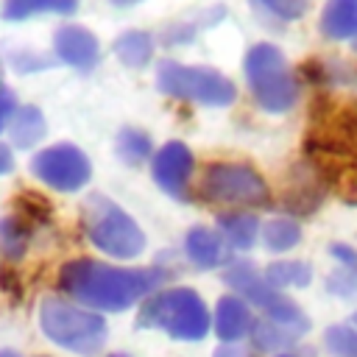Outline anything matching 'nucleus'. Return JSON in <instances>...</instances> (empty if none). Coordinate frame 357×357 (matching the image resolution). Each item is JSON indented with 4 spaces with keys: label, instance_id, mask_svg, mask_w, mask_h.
Returning a JSON list of instances; mask_svg holds the SVG:
<instances>
[{
    "label": "nucleus",
    "instance_id": "1",
    "mask_svg": "<svg viewBox=\"0 0 357 357\" xmlns=\"http://www.w3.org/2000/svg\"><path fill=\"white\" fill-rule=\"evenodd\" d=\"M167 279L170 271L162 265L123 268L92 257H78L59 268L61 293L95 312H123L134 304H142L151 293L162 290Z\"/></svg>",
    "mask_w": 357,
    "mask_h": 357
},
{
    "label": "nucleus",
    "instance_id": "2",
    "mask_svg": "<svg viewBox=\"0 0 357 357\" xmlns=\"http://www.w3.org/2000/svg\"><path fill=\"white\" fill-rule=\"evenodd\" d=\"M139 329H159L173 340H204L212 332V312L192 287H162L151 293L137 312Z\"/></svg>",
    "mask_w": 357,
    "mask_h": 357
},
{
    "label": "nucleus",
    "instance_id": "3",
    "mask_svg": "<svg viewBox=\"0 0 357 357\" xmlns=\"http://www.w3.org/2000/svg\"><path fill=\"white\" fill-rule=\"evenodd\" d=\"M39 326L47 340H53L56 346H61L73 354H81V357L98 354L106 346V335H109V326L100 312L81 307L75 301L59 298V296L42 298Z\"/></svg>",
    "mask_w": 357,
    "mask_h": 357
},
{
    "label": "nucleus",
    "instance_id": "4",
    "mask_svg": "<svg viewBox=\"0 0 357 357\" xmlns=\"http://www.w3.org/2000/svg\"><path fill=\"white\" fill-rule=\"evenodd\" d=\"M81 226L86 240L114 259H134L145 251V231L112 198L92 192L81 206Z\"/></svg>",
    "mask_w": 357,
    "mask_h": 357
},
{
    "label": "nucleus",
    "instance_id": "5",
    "mask_svg": "<svg viewBox=\"0 0 357 357\" xmlns=\"http://www.w3.org/2000/svg\"><path fill=\"white\" fill-rule=\"evenodd\" d=\"M245 84L259 109L271 114H282L298 100V75L290 70L284 53L271 42H257L248 47L243 59Z\"/></svg>",
    "mask_w": 357,
    "mask_h": 357
},
{
    "label": "nucleus",
    "instance_id": "6",
    "mask_svg": "<svg viewBox=\"0 0 357 357\" xmlns=\"http://www.w3.org/2000/svg\"><path fill=\"white\" fill-rule=\"evenodd\" d=\"M156 89L167 98L195 103V106H231L237 100V86L215 67L181 64L176 59H162L156 64Z\"/></svg>",
    "mask_w": 357,
    "mask_h": 357
},
{
    "label": "nucleus",
    "instance_id": "7",
    "mask_svg": "<svg viewBox=\"0 0 357 357\" xmlns=\"http://www.w3.org/2000/svg\"><path fill=\"white\" fill-rule=\"evenodd\" d=\"M201 198L231 209H262L271 204V187L262 173L245 162H209L201 173Z\"/></svg>",
    "mask_w": 357,
    "mask_h": 357
},
{
    "label": "nucleus",
    "instance_id": "8",
    "mask_svg": "<svg viewBox=\"0 0 357 357\" xmlns=\"http://www.w3.org/2000/svg\"><path fill=\"white\" fill-rule=\"evenodd\" d=\"M223 282L231 287L234 296L245 298L251 307H259L262 315L268 318H282V321H304V310L290 301L282 290L271 287L262 276V271L251 259H231L223 271Z\"/></svg>",
    "mask_w": 357,
    "mask_h": 357
},
{
    "label": "nucleus",
    "instance_id": "9",
    "mask_svg": "<svg viewBox=\"0 0 357 357\" xmlns=\"http://www.w3.org/2000/svg\"><path fill=\"white\" fill-rule=\"evenodd\" d=\"M31 173L56 192H78L92 178V162L78 145L56 142L33 153Z\"/></svg>",
    "mask_w": 357,
    "mask_h": 357
},
{
    "label": "nucleus",
    "instance_id": "10",
    "mask_svg": "<svg viewBox=\"0 0 357 357\" xmlns=\"http://www.w3.org/2000/svg\"><path fill=\"white\" fill-rule=\"evenodd\" d=\"M195 173V156L187 142L170 139L151 159V176L170 198L190 201V181Z\"/></svg>",
    "mask_w": 357,
    "mask_h": 357
},
{
    "label": "nucleus",
    "instance_id": "11",
    "mask_svg": "<svg viewBox=\"0 0 357 357\" xmlns=\"http://www.w3.org/2000/svg\"><path fill=\"white\" fill-rule=\"evenodd\" d=\"M310 162L321 170L329 190L357 204V148H307Z\"/></svg>",
    "mask_w": 357,
    "mask_h": 357
},
{
    "label": "nucleus",
    "instance_id": "12",
    "mask_svg": "<svg viewBox=\"0 0 357 357\" xmlns=\"http://www.w3.org/2000/svg\"><path fill=\"white\" fill-rule=\"evenodd\" d=\"M326 190L329 187H326L324 176L312 162L296 165L290 170V178H287L282 206H284V212H290V218L293 215H312L324 204Z\"/></svg>",
    "mask_w": 357,
    "mask_h": 357
},
{
    "label": "nucleus",
    "instance_id": "13",
    "mask_svg": "<svg viewBox=\"0 0 357 357\" xmlns=\"http://www.w3.org/2000/svg\"><path fill=\"white\" fill-rule=\"evenodd\" d=\"M53 53L67 67L92 70L100 61V42L84 25H61L53 33Z\"/></svg>",
    "mask_w": 357,
    "mask_h": 357
},
{
    "label": "nucleus",
    "instance_id": "14",
    "mask_svg": "<svg viewBox=\"0 0 357 357\" xmlns=\"http://www.w3.org/2000/svg\"><path fill=\"white\" fill-rule=\"evenodd\" d=\"M254 321H257V315H254L251 304L234 293L220 296L212 310V332L220 337V343H240L243 337L251 335Z\"/></svg>",
    "mask_w": 357,
    "mask_h": 357
},
{
    "label": "nucleus",
    "instance_id": "15",
    "mask_svg": "<svg viewBox=\"0 0 357 357\" xmlns=\"http://www.w3.org/2000/svg\"><path fill=\"white\" fill-rule=\"evenodd\" d=\"M310 332V318L304 321H282V318H268V315H259L254 321V329H251V346L257 351H273V354H282V351H293L296 343Z\"/></svg>",
    "mask_w": 357,
    "mask_h": 357
},
{
    "label": "nucleus",
    "instance_id": "16",
    "mask_svg": "<svg viewBox=\"0 0 357 357\" xmlns=\"http://www.w3.org/2000/svg\"><path fill=\"white\" fill-rule=\"evenodd\" d=\"M184 257L198 271H215L231 262V248L223 243L218 229L212 226H192L184 234Z\"/></svg>",
    "mask_w": 357,
    "mask_h": 357
},
{
    "label": "nucleus",
    "instance_id": "17",
    "mask_svg": "<svg viewBox=\"0 0 357 357\" xmlns=\"http://www.w3.org/2000/svg\"><path fill=\"white\" fill-rule=\"evenodd\" d=\"M215 229L218 234L223 237V243L231 248V251H248L257 240H259V218L248 209H229V212H220L218 220H215Z\"/></svg>",
    "mask_w": 357,
    "mask_h": 357
},
{
    "label": "nucleus",
    "instance_id": "18",
    "mask_svg": "<svg viewBox=\"0 0 357 357\" xmlns=\"http://www.w3.org/2000/svg\"><path fill=\"white\" fill-rule=\"evenodd\" d=\"M318 25L326 39H335V42L354 39L357 36V0H326Z\"/></svg>",
    "mask_w": 357,
    "mask_h": 357
},
{
    "label": "nucleus",
    "instance_id": "19",
    "mask_svg": "<svg viewBox=\"0 0 357 357\" xmlns=\"http://www.w3.org/2000/svg\"><path fill=\"white\" fill-rule=\"evenodd\" d=\"M112 50H114L120 64H126L131 70H142V67L151 64L156 42H153V36L148 31H126V33H120L114 39Z\"/></svg>",
    "mask_w": 357,
    "mask_h": 357
},
{
    "label": "nucleus",
    "instance_id": "20",
    "mask_svg": "<svg viewBox=\"0 0 357 357\" xmlns=\"http://www.w3.org/2000/svg\"><path fill=\"white\" fill-rule=\"evenodd\" d=\"M45 131H47L45 114L36 106H17V112L8 120L11 145H17V148H33L45 137Z\"/></svg>",
    "mask_w": 357,
    "mask_h": 357
},
{
    "label": "nucleus",
    "instance_id": "21",
    "mask_svg": "<svg viewBox=\"0 0 357 357\" xmlns=\"http://www.w3.org/2000/svg\"><path fill=\"white\" fill-rule=\"evenodd\" d=\"M114 151L123 165L139 167L148 159H153V139L148 131H142L137 126H126V128H120V134L114 139Z\"/></svg>",
    "mask_w": 357,
    "mask_h": 357
},
{
    "label": "nucleus",
    "instance_id": "22",
    "mask_svg": "<svg viewBox=\"0 0 357 357\" xmlns=\"http://www.w3.org/2000/svg\"><path fill=\"white\" fill-rule=\"evenodd\" d=\"M265 282L276 290H293V287H307L312 282V265L304 259H276L262 271Z\"/></svg>",
    "mask_w": 357,
    "mask_h": 357
},
{
    "label": "nucleus",
    "instance_id": "23",
    "mask_svg": "<svg viewBox=\"0 0 357 357\" xmlns=\"http://www.w3.org/2000/svg\"><path fill=\"white\" fill-rule=\"evenodd\" d=\"M259 237H262V243H265L268 251L284 254V251H290V248H296L301 243V226H298L296 218L279 215V218H271L268 223H262Z\"/></svg>",
    "mask_w": 357,
    "mask_h": 357
},
{
    "label": "nucleus",
    "instance_id": "24",
    "mask_svg": "<svg viewBox=\"0 0 357 357\" xmlns=\"http://www.w3.org/2000/svg\"><path fill=\"white\" fill-rule=\"evenodd\" d=\"M31 240H33V226L22 215L11 212V215L0 218V248H3V254L8 259L25 257Z\"/></svg>",
    "mask_w": 357,
    "mask_h": 357
},
{
    "label": "nucleus",
    "instance_id": "25",
    "mask_svg": "<svg viewBox=\"0 0 357 357\" xmlns=\"http://www.w3.org/2000/svg\"><path fill=\"white\" fill-rule=\"evenodd\" d=\"M78 0H3V17L22 22L42 14H73Z\"/></svg>",
    "mask_w": 357,
    "mask_h": 357
},
{
    "label": "nucleus",
    "instance_id": "26",
    "mask_svg": "<svg viewBox=\"0 0 357 357\" xmlns=\"http://www.w3.org/2000/svg\"><path fill=\"white\" fill-rule=\"evenodd\" d=\"M324 349L329 357H357V329L351 324H332L324 329Z\"/></svg>",
    "mask_w": 357,
    "mask_h": 357
},
{
    "label": "nucleus",
    "instance_id": "27",
    "mask_svg": "<svg viewBox=\"0 0 357 357\" xmlns=\"http://www.w3.org/2000/svg\"><path fill=\"white\" fill-rule=\"evenodd\" d=\"M251 6L276 22H293L310 11V0H251Z\"/></svg>",
    "mask_w": 357,
    "mask_h": 357
},
{
    "label": "nucleus",
    "instance_id": "28",
    "mask_svg": "<svg viewBox=\"0 0 357 357\" xmlns=\"http://www.w3.org/2000/svg\"><path fill=\"white\" fill-rule=\"evenodd\" d=\"M326 290L340 298H351L357 293V265H337V271L326 276Z\"/></svg>",
    "mask_w": 357,
    "mask_h": 357
},
{
    "label": "nucleus",
    "instance_id": "29",
    "mask_svg": "<svg viewBox=\"0 0 357 357\" xmlns=\"http://www.w3.org/2000/svg\"><path fill=\"white\" fill-rule=\"evenodd\" d=\"M17 215H22V218L36 229L39 223H45V220L50 218V206H47V201H42L39 195H22V198L17 201Z\"/></svg>",
    "mask_w": 357,
    "mask_h": 357
},
{
    "label": "nucleus",
    "instance_id": "30",
    "mask_svg": "<svg viewBox=\"0 0 357 357\" xmlns=\"http://www.w3.org/2000/svg\"><path fill=\"white\" fill-rule=\"evenodd\" d=\"M14 112H17V98H14V92L0 84V131L8 128V120H11Z\"/></svg>",
    "mask_w": 357,
    "mask_h": 357
},
{
    "label": "nucleus",
    "instance_id": "31",
    "mask_svg": "<svg viewBox=\"0 0 357 357\" xmlns=\"http://www.w3.org/2000/svg\"><path fill=\"white\" fill-rule=\"evenodd\" d=\"M329 254L337 265H357V248L346 245V243H332L329 245Z\"/></svg>",
    "mask_w": 357,
    "mask_h": 357
},
{
    "label": "nucleus",
    "instance_id": "32",
    "mask_svg": "<svg viewBox=\"0 0 357 357\" xmlns=\"http://www.w3.org/2000/svg\"><path fill=\"white\" fill-rule=\"evenodd\" d=\"M212 357H251V351L243 346V343H220Z\"/></svg>",
    "mask_w": 357,
    "mask_h": 357
},
{
    "label": "nucleus",
    "instance_id": "33",
    "mask_svg": "<svg viewBox=\"0 0 357 357\" xmlns=\"http://www.w3.org/2000/svg\"><path fill=\"white\" fill-rule=\"evenodd\" d=\"M14 167V156H11V148L8 145H0V176L8 173Z\"/></svg>",
    "mask_w": 357,
    "mask_h": 357
},
{
    "label": "nucleus",
    "instance_id": "34",
    "mask_svg": "<svg viewBox=\"0 0 357 357\" xmlns=\"http://www.w3.org/2000/svg\"><path fill=\"white\" fill-rule=\"evenodd\" d=\"M112 6H120V8H126V6H134V3H139V0H109Z\"/></svg>",
    "mask_w": 357,
    "mask_h": 357
},
{
    "label": "nucleus",
    "instance_id": "35",
    "mask_svg": "<svg viewBox=\"0 0 357 357\" xmlns=\"http://www.w3.org/2000/svg\"><path fill=\"white\" fill-rule=\"evenodd\" d=\"M273 357H304L298 349H293V351H282V354H273Z\"/></svg>",
    "mask_w": 357,
    "mask_h": 357
},
{
    "label": "nucleus",
    "instance_id": "36",
    "mask_svg": "<svg viewBox=\"0 0 357 357\" xmlns=\"http://www.w3.org/2000/svg\"><path fill=\"white\" fill-rule=\"evenodd\" d=\"M0 357H20V354H17V351H11V349H3V351H0Z\"/></svg>",
    "mask_w": 357,
    "mask_h": 357
},
{
    "label": "nucleus",
    "instance_id": "37",
    "mask_svg": "<svg viewBox=\"0 0 357 357\" xmlns=\"http://www.w3.org/2000/svg\"><path fill=\"white\" fill-rule=\"evenodd\" d=\"M351 326H354V329H357V312H354V315H351Z\"/></svg>",
    "mask_w": 357,
    "mask_h": 357
},
{
    "label": "nucleus",
    "instance_id": "38",
    "mask_svg": "<svg viewBox=\"0 0 357 357\" xmlns=\"http://www.w3.org/2000/svg\"><path fill=\"white\" fill-rule=\"evenodd\" d=\"M109 357H128V354H123V351H114V354H109Z\"/></svg>",
    "mask_w": 357,
    "mask_h": 357
},
{
    "label": "nucleus",
    "instance_id": "39",
    "mask_svg": "<svg viewBox=\"0 0 357 357\" xmlns=\"http://www.w3.org/2000/svg\"><path fill=\"white\" fill-rule=\"evenodd\" d=\"M351 47H354V53H357V36H354V39H351Z\"/></svg>",
    "mask_w": 357,
    "mask_h": 357
},
{
    "label": "nucleus",
    "instance_id": "40",
    "mask_svg": "<svg viewBox=\"0 0 357 357\" xmlns=\"http://www.w3.org/2000/svg\"><path fill=\"white\" fill-rule=\"evenodd\" d=\"M0 78H3V70H0Z\"/></svg>",
    "mask_w": 357,
    "mask_h": 357
}]
</instances>
